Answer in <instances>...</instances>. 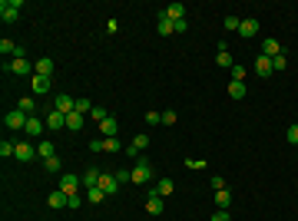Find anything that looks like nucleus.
<instances>
[{
	"label": "nucleus",
	"instance_id": "1",
	"mask_svg": "<svg viewBox=\"0 0 298 221\" xmlns=\"http://www.w3.org/2000/svg\"><path fill=\"white\" fill-rule=\"evenodd\" d=\"M3 73H14V76H33V63L27 59V56H14L10 63H3Z\"/></svg>",
	"mask_w": 298,
	"mask_h": 221
},
{
	"label": "nucleus",
	"instance_id": "2",
	"mask_svg": "<svg viewBox=\"0 0 298 221\" xmlns=\"http://www.w3.org/2000/svg\"><path fill=\"white\" fill-rule=\"evenodd\" d=\"M130 172H132V182H136V185L152 182V165H149V159H146V155H139V159H136V165H132Z\"/></svg>",
	"mask_w": 298,
	"mask_h": 221
},
{
	"label": "nucleus",
	"instance_id": "3",
	"mask_svg": "<svg viewBox=\"0 0 298 221\" xmlns=\"http://www.w3.org/2000/svg\"><path fill=\"white\" fill-rule=\"evenodd\" d=\"M20 7H23V0H3L0 3V20L3 23H14L20 17Z\"/></svg>",
	"mask_w": 298,
	"mask_h": 221
},
{
	"label": "nucleus",
	"instance_id": "4",
	"mask_svg": "<svg viewBox=\"0 0 298 221\" xmlns=\"http://www.w3.org/2000/svg\"><path fill=\"white\" fill-rule=\"evenodd\" d=\"M27 112H20V109H10L7 116H3V122H7V129H14V132H23V126H27Z\"/></svg>",
	"mask_w": 298,
	"mask_h": 221
},
{
	"label": "nucleus",
	"instance_id": "5",
	"mask_svg": "<svg viewBox=\"0 0 298 221\" xmlns=\"http://www.w3.org/2000/svg\"><path fill=\"white\" fill-rule=\"evenodd\" d=\"M83 185V178L80 175H73V172H60V192H66V195H76V188Z\"/></svg>",
	"mask_w": 298,
	"mask_h": 221
},
{
	"label": "nucleus",
	"instance_id": "6",
	"mask_svg": "<svg viewBox=\"0 0 298 221\" xmlns=\"http://www.w3.org/2000/svg\"><path fill=\"white\" fill-rule=\"evenodd\" d=\"M43 122H47V132H60V129H66V116H63L60 109H50Z\"/></svg>",
	"mask_w": 298,
	"mask_h": 221
},
{
	"label": "nucleus",
	"instance_id": "7",
	"mask_svg": "<svg viewBox=\"0 0 298 221\" xmlns=\"http://www.w3.org/2000/svg\"><path fill=\"white\" fill-rule=\"evenodd\" d=\"M23 132H27V135H30V139H33V142H37L40 135H43V132H47V122H43V119H40V116H30V119H27V126H23Z\"/></svg>",
	"mask_w": 298,
	"mask_h": 221
},
{
	"label": "nucleus",
	"instance_id": "8",
	"mask_svg": "<svg viewBox=\"0 0 298 221\" xmlns=\"http://www.w3.org/2000/svg\"><path fill=\"white\" fill-rule=\"evenodd\" d=\"M14 159H17V162H33V159H37V146H33V142H17Z\"/></svg>",
	"mask_w": 298,
	"mask_h": 221
},
{
	"label": "nucleus",
	"instance_id": "9",
	"mask_svg": "<svg viewBox=\"0 0 298 221\" xmlns=\"http://www.w3.org/2000/svg\"><path fill=\"white\" fill-rule=\"evenodd\" d=\"M163 211H166V198L156 195V192H149L146 195V215H163Z\"/></svg>",
	"mask_w": 298,
	"mask_h": 221
},
{
	"label": "nucleus",
	"instance_id": "10",
	"mask_svg": "<svg viewBox=\"0 0 298 221\" xmlns=\"http://www.w3.org/2000/svg\"><path fill=\"white\" fill-rule=\"evenodd\" d=\"M146 148H149V135H143V132H139V135L132 139L130 146H126V155H132V159H139V155H143Z\"/></svg>",
	"mask_w": 298,
	"mask_h": 221
},
{
	"label": "nucleus",
	"instance_id": "11",
	"mask_svg": "<svg viewBox=\"0 0 298 221\" xmlns=\"http://www.w3.org/2000/svg\"><path fill=\"white\" fill-rule=\"evenodd\" d=\"M259 30H262V23L255 17H245L242 23H239V37H245V40H248V37H259Z\"/></svg>",
	"mask_w": 298,
	"mask_h": 221
},
{
	"label": "nucleus",
	"instance_id": "12",
	"mask_svg": "<svg viewBox=\"0 0 298 221\" xmlns=\"http://www.w3.org/2000/svg\"><path fill=\"white\" fill-rule=\"evenodd\" d=\"M66 205H70V195H66V192H60V188L47 195V208H53V211H60V208H66Z\"/></svg>",
	"mask_w": 298,
	"mask_h": 221
},
{
	"label": "nucleus",
	"instance_id": "13",
	"mask_svg": "<svg viewBox=\"0 0 298 221\" xmlns=\"http://www.w3.org/2000/svg\"><path fill=\"white\" fill-rule=\"evenodd\" d=\"M53 109H60L63 116H70V112L76 109V99L70 96V92H60V96H56V103H53Z\"/></svg>",
	"mask_w": 298,
	"mask_h": 221
},
{
	"label": "nucleus",
	"instance_id": "14",
	"mask_svg": "<svg viewBox=\"0 0 298 221\" xmlns=\"http://www.w3.org/2000/svg\"><path fill=\"white\" fill-rule=\"evenodd\" d=\"M279 53H285V50H281V43L275 37H265L262 40V56H268V59H275V56Z\"/></svg>",
	"mask_w": 298,
	"mask_h": 221
},
{
	"label": "nucleus",
	"instance_id": "15",
	"mask_svg": "<svg viewBox=\"0 0 298 221\" xmlns=\"http://www.w3.org/2000/svg\"><path fill=\"white\" fill-rule=\"evenodd\" d=\"M99 188H103L106 195H116V192H119V178H116L113 172H103V175H99Z\"/></svg>",
	"mask_w": 298,
	"mask_h": 221
},
{
	"label": "nucleus",
	"instance_id": "16",
	"mask_svg": "<svg viewBox=\"0 0 298 221\" xmlns=\"http://www.w3.org/2000/svg\"><path fill=\"white\" fill-rule=\"evenodd\" d=\"M275 73V70H272V59H268V56H255V76H259V79H268V76Z\"/></svg>",
	"mask_w": 298,
	"mask_h": 221
},
{
	"label": "nucleus",
	"instance_id": "17",
	"mask_svg": "<svg viewBox=\"0 0 298 221\" xmlns=\"http://www.w3.org/2000/svg\"><path fill=\"white\" fill-rule=\"evenodd\" d=\"M156 30H159V37H172V33H176V20H169L166 14H159V20H156Z\"/></svg>",
	"mask_w": 298,
	"mask_h": 221
},
{
	"label": "nucleus",
	"instance_id": "18",
	"mask_svg": "<svg viewBox=\"0 0 298 221\" xmlns=\"http://www.w3.org/2000/svg\"><path fill=\"white\" fill-rule=\"evenodd\" d=\"M33 70H37V76H53L56 63H53V59H50V56H40L37 63H33Z\"/></svg>",
	"mask_w": 298,
	"mask_h": 221
},
{
	"label": "nucleus",
	"instance_id": "19",
	"mask_svg": "<svg viewBox=\"0 0 298 221\" xmlns=\"http://www.w3.org/2000/svg\"><path fill=\"white\" fill-rule=\"evenodd\" d=\"M212 198H215V208H219V211H229V205H232V192H229V188H219Z\"/></svg>",
	"mask_w": 298,
	"mask_h": 221
},
{
	"label": "nucleus",
	"instance_id": "20",
	"mask_svg": "<svg viewBox=\"0 0 298 221\" xmlns=\"http://www.w3.org/2000/svg\"><path fill=\"white\" fill-rule=\"evenodd\" d=\"M99 132H103V139H113V135L119 132V122H116V116L103 119V122H99Z\"/></svg>",
	"mask_w": 298,
	"mask_h": 221
},
{
	"label": "nucleus",
	"instance_id": "21",
	"mask_svg": "<svg viewBox=\"0 0 298 221\" xmlns=\"http://www.w3.org/2000/svg\"><path fill=\"white\" fill-rule=\"evenodd\" d=\"M99 175H103L99 168H86V172L80 175V178H83V188H96V185H99Z\"/></svg>",
	"mask_w": 298,
	"mask_h": 221
},
{
	"label": "nucleus",
	"instance_id": "22",
	"mask_svg": "<svg viewBox=\"0 0 298 221\" xmlns=\"http://www.w3.org/2000/svg\"><path fill=\"white\" fill-rule=\"evenodd\" d=\"M53 155H56L53 142H37V159L40 162H47V159H53Z\"/></svg>",
	"mask_w": 298,
	"mask_h": 221
},
{
	"label": "nucleus",
	"instance_id": "23",
	"mask_svg": "<svg viewBox=\"0 0 298 221\" xmlns=\"http://www.w3.org/2000/svg\"><path fill=\"white\" fill-rule=\"evenodd\" d=\"M17 109H20V112H27V116H37V99H33V96H20Z\"/></svg>",
	"mask_w": 298,
	"mask_h": 221
},
{
	"label": "nucleus",
	"instance_id": "24",
	"mask_svg": "<svg viewBox=\"0 0 298 221\" xmlns=\"http://www.w3.org/2000/svg\"><path fill=\"white\" fill-rule=\"evenodd\" d=\"M159 14H166L169 20H186V7L182 3H169L166 10H159Z\"/></svg>",
	"mask_w": 298,
	"mask_h": 221
},
{
	"label": "nucleus",
	"instance_id": "25",
	"mask_svg": "<svg viewBox=\"0 0 298 221\" xmlns=\"http://www.w3.org/2000/svg\"><path fill=\"white\" fill-rule=\"evenodd\" d=\"M83 126H86V116H80V112H70V116H66V129L70 132H80Z\"/></svg>",
	"mask_w": 298,
	"mask_h": 221
},
{
	"label": "nucleus",
	"instance_id": "26",
	"mask_svg": "<svg viewBox=\"0 0 298 221\" xmlns=\"http://www.w3.org/2000/svg\"><path fill=\"white\" fill-rule=\"evenodd\" d=\"M152 192L166 198V195H172V192H176V182H172V178H159V182H156V188H152Z\"/></svg>",
	"mask_w": 298,
	"mask_h": 221
},
{
	"label": "nucleus",
	"instance_id": "27",
	"mask_svg": "<svg viewBox=\"0 0 298 221\" xmlns=\"http://www.w3.org/2000/svg\"><path fill=\"white\" fill-rule=\"evenodd\" d=\"M43 92H50V76L33 73V96H43Z\"/></svg>",
	"mask_w": 298,
	"mask_h": 221
},
{
	"label": "nucleus",
	"instance_id": "28",
	"mask_svg": "<svg viewBox=\"0 0 298 221\" xmlns=\"http://www.w3.org/2000/svg\"><path fill=\"white\" fill-rule=\"evenodd\" d=\"M225 89H229V96H232V99H245V83L229 79V86H225Z\"/></svg>",
	"mask_w": 298,
	"mask_h": 221
},
{
	"label": "nucleus",
	"instance_id": "29",
	"mask_svg": "<svg viewBox=\"0 0 298 221\" xmlns=\"http://www.w3.org/2000/svg\"><path fill=\"white\" fill-rule=\"evenodd\" d=\"M103 198H106V192H103L99 185H96V188H86V202H90V205H99Z\"/></svg>",
	"mask_w": 298,
	"mask_h": 221
},
{
	"label": "nucleus",
	"instance_id": "30",
	"mask_svg": "<svg viewBox=\"0 0 298 221\" xmlns=\"http://www.w3.org/2000/svg\"><path fill=\"white\" fill-rule=\"evenodd\" d=\"M103 152H110V155H116V152H123V142L113 135V139H103Z\"/></svg>",
	"mask_w": 298,
	"mask_h": 221
},
{
	"label": "nucleus",
	"instance_id": "31",
	"mask_svg": "<svg viewBox=\"0 0 298 221\" xmlns=\"http://www.w3.org/2000/svg\"><path fill=\"white\" fill-rule=\"evenodd\" d=\"M239 23H242V20L235 17V14H229V17L222 20V27H225V30H229V33H239Z\"/></svg>",
	"mask_w": 298,
	"mask_h": 221
},
{
	"label": "nucleus",
	"instance_id": "32",
	"mask_svg": "<svg viewBox=\"0 0 298 221\" xmlns=\"http://www.w3.org/2000/svg\"><path fill=\"white\" fill-rule=\"evenodd\" d=\"M60 168H63V162H60V155H53V159H47V162H43V172H60Z\"/></svg>",
	"mask_w": 298,
	"mask_h": 221
},
{
	"label": "nucleus",
	"instance_id": "33",
	"mask_svg": "<svg viewBox=\"0 0 298 221\" xmlns=\"http://www.w3.org/2000/svg\"><path fill=\"white\" fill-rule=\"evenodd\" d=\"M143 119H146V126H163V112H156V109H149Z\"/></svg>",
	"mask_w": 298,
	"mask_h": 221
},
{
	"label": "nucleus",
	"instance_id": "34",
	"mask_svg": "<svg viewBox=\"0 0 298 221\" xmlns=\"http://www.w3.org/2000/svg\"><path fill=\"white\" fill-rule=\"evenodd\" d=\"M73 112H80V116H90V112H93V103H90V99H76V109Z\"/></svg>",
	"mask_w": 298,
	"mask_h": 221
},
{
	"label": "nucleus",
	"instance_id": "35",
	"mask_svg": "<svg viewBox=\"0 0 298 221\" xmlns=\"http://www.w3.org/2000/svg\"><path fill=\"white\" fill-rule=\"evenodd\" d=\"M272 70H275V73H281V70H288V56H285V53H279L275 59H272Z\"/></svg>",
	"mask_w": 298,
	"mask_h": 221
},
{
	"label": "nucleus",
	"instance_id": "36",
	"mask_svg": "<svg viewBox=\"0 0 298 221\" xmlns=\"http://www.w3.org/2000/svg\"><path fill=\"white\" fill-rule=\"evenodd\" d=\"M215 63H219V70H232V66H235L229 53H215Z\"/></svg>",
	"mask_w": 298,
	"mask_h": 221
},
{
	"label": "nucleus",
	"instance_id": "37",
	"mask_svg": "<svg viewBox=\"0 0 298 221\" xmlns=\"http://www.w3.org/2000/svg\"><path fill=\"white\" fill-rule=\"evenodd\" d=\"M229 76H232L235 83H245V66H242V63H235V66L229 70Z\"/></svg>",
	"mask_w": 298,
	"mask_h": 221
},
{
	"label": "nucleus",
	"instance_id": "38",
	"mask_svg": "<svg viewBox=\"0 0 298 221\" xmlns=\"http://www.w3.org/2000/svg\"><path fill=\"white\" fill-rule=\"evenodd\" d=\"M285 139H288L292 146H298V122H292V126L285 129Z\"/></svg>",
	"mask_w": 298,
	"mask_h": 221
},
{
	"label": "nucleus",
	"instance_id": "39",
	"mask_svg": "<svg viewBox=\"0 0 298 221\" xmlns=\"http://www.w3.org/2000/svg\"><path fill=\"white\" fill-rule=\"evenodd\" d=\"M90 119H96V122H103V119H110V112L103 109V106H93V112H90Z\"/></svg>",
	"mask_w": 298,
	"mask_h": 221
},
{
	"label": "nucleus",
	"instance_id": "40",
	"mask_svg": "<svg viewBox=\"0 0 298 221\" xmlns=\"http://www.w3.org/2000/svg\"><path fill=\"white\" fill-rule=\"evenodd\" d=\"M176 119H179V116H176L172 109H166V112H163V126H176Z\"/></svg>",
	"mask_w": 298,
	"mask_h": 221
},
{
	"label": "nucleus",
	"instance_id": "41",
	"mask_svg": "<svg viewBox=\"0 0 298 221\" xmlns=\"http://www.w3.org/2000/svg\"><path fill=\"white\" fill-rule=\"evenodd\" d=\"M209 221H232V215H229V211H219V208H215V215H212Z\"/></svg>",
	"mask_w": 298,
	"mask_h": 221
},
{
	"label": "nucleus",
	"instance_id": "42",
	"mask_svg": "<svg viewBox=\"0 0 298 221\" xmlns=\"http://www.w3.org/2000/svg\"><path fill=\"white\" fill-rule=\"evenodd\" d=\"M212 188H215V192H219V188H225V178H222V175H212Z\"/></svg>",
	"mask_w": 298,
	"mask_h": 221
},
{
	"label": "nucleus",
	"instance_id": "43",
	"mask_svg": "<svg viewBox=\"0 0 298 221\" xmlns=\"http://www.w3.org/2000/svg\"><path fill=\"white\" fill-rule=\"evenodd\" d=\"M186 168H205V162H202V159H196V162H192V159H186Z\"/></svg>",
	"mask_w": 298,
	"mask_h": 221
},
{
	"label": "nucleus",
	"instance_id": "44",
	"mask_svg": "<svg viewBox=\"0 0 298 221\" xmlns=\"http://www.w3.org/2000/svg\"><path fill=\"white\" fill-rule=\"evenodd\" d=\"M80 205H83V198H80V195H70V205H66V208H80Z\"/></svg>",
	"mask_w": 298,
	"mask_h": 221
}]
</instances>
